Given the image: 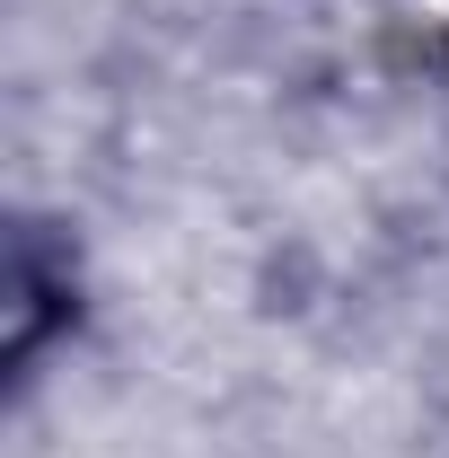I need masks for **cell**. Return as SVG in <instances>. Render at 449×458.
<instances>
[{"mask_svg":"<svg viewBox=\"0 0 449 458\" xmlns=\"http://www.w3.org/2000/svg\"><path fill=\"white\" fill-rule=\"evenodd\" d=\"M80 247L71 229L27 221L9 229V283H0V370L9 379H36V361L54 352L71 327H80Z\"/></svg>","mask_w":449,"mask_h":458,"instance_id":"obj_1","label":"cell"},{"mask_svg":"<svg viewBox=\"0 0 449 458\" xmlns=\"http://www.w3.org/2000/svg\"><path fill=\"white\" fill-rule=\"evenodd\" d=\"M379 27L414 62H432V71L449 62V0H379Z\"/></svg>","mask_w":449,"mask_h":458,"instance_id":"obj_2","label":"cell"}]
</instances>
